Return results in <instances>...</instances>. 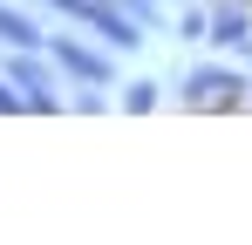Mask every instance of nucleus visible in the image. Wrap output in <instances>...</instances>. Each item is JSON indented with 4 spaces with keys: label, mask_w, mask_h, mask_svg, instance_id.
<instances>
[{
    "label": "nucleus",
    "mask_w": 252,
    "mask_h": 245,
    "mask_svg": "<svg viewBox=\"0 0 252 245\" xmlns=\"http://www.w3.org/2000/svg\"><path fill=\"white\" fill-rule=\"evenodd\" d=\"M239 89H246V82H239V75H218V68L191 75V95H198V102H225V95H239Z\"/></svg>",
    "instance_id": "2"
},
{
    "label": "nucleus",
    "mask_w": 252,
    "mask_h": 245,
    "mask_svg": "<svg viewBox=\"0 0 252 245\" xmlns=\"http://www.w3.org/2000/svg\"><path fill=\"white\" fill-rule=\"evenodd\" d=\"M211 41H246V14H218L211 21Z\"/></svg>",
    "instance_id": "4"
},
{
    "label": "nucleus",
    "mask_w": 252,
    "mask_h": 245,
    "mask_svg": "<svg viewBox=\"0 0 252 245\" xmlns=\"http://www.w3.org/2000/svg\"><path fill=\"white\" fill-rule=\"evenodd\" d=\"M55 61H62L68 75H82V82H109V61H102V55H89V48H75V41H62V48H55Z\"/></svg>",
    "instance_id": "1"
},
{
    "label": "nucleus",
    "mask_w": 252,
    "mask_h": 245,
    "mask_svg": "<svg viewBox=\"0 0 252 245\" xmlns=\"http://www.w3.org/2000/svg\"><path fill=\"white\" fill-rule=\"evenodd\" d=\"M0 41H7V48H41V28H34V21H21V14H7V7H0Z\"/></svg>",
    "instance_id": "3"
},
{
    "label": "nucleus",
    "mask_w": 252,
    "mask_h": 245,
    "mask_svg": "<svg viewBox=\"0 0 252 245\" xmlns=\"http://www.w3.org/2000/svg\"><path fill=\"white\" fill-rule=\"evenodd\" d=\"M0 109H7V116H14V89H0Z\"/></svg>",
    "instance_id": "5"
}]
</instances>
